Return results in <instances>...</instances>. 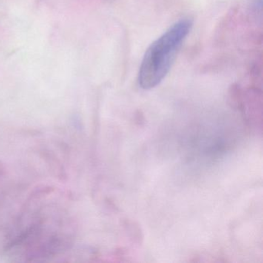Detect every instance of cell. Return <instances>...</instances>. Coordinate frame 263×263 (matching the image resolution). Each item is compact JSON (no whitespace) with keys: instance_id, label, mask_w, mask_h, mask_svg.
Masks as SVG:
<instances>
[{"instance_id":"6da1fadb","label":"cell","mask_w":263,"mask_h":263,"mask_svg":"<svg viewBox=\"0 0 263 263\" xmlns=\"http://www.w3.org/2000/svg\"><path fill=\"white\" fill-rule=\"evenodd\" d=\"M192 20H181L148 47L138 73V83L141 88H155L167 76L183 42L192 30Z\"/></svg>"},{"instance_id":"7a4b0ae2","label":"cell","mask_w":263,"mask_h":263,"mask_svg":"<svg viewBox=\"0 0 263 263\" xmlns=\"http://www.w3.org/2000/svg\"><path fill=\"white\" fill-rule=\"evenodd\" d=\"M2 172H3L2 167H1V166H0V176H1V175H2Z\"/></svg>"}]
</instances>
